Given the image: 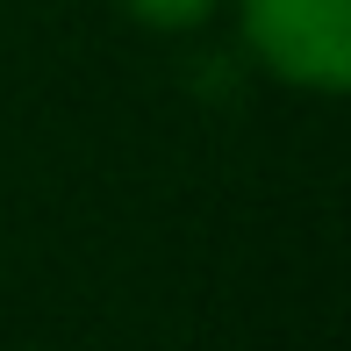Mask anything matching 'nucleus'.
Returning <instances> with one entry per match:
<instances>
[{
    "mask_svg": "<svg viewBox=\"0 0 351 351\" xmlns=\"http://www.w3.org/2000/svg\"><path fill=\"white\" fill-rule=\"evenodd\" d=\"M244 36L294 86H351V0H244Z\"/></svg>",
    "mask_w": 351,
    "mask_h": 351,
    "instance_id": "1",
    "label": "nucleus"
},
{
    "mask_svg": "<svg viewBox=\"0 0 351 351\" xmlns=\"http://www.w3.org/2000/svg\"><path fill=\"white\" fill-rule=\"evenodd\" d=\"M122 8H130V14H143L151 29H186V22H201L215 0H122Z\"/></svg>",
    "mask_w": 351,
    "mask_h": 351,
    "instance_id": "2",
    "label": "nucleus"
}]
</instances>
